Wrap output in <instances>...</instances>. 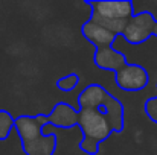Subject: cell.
Segmentation results:
<instances>
[{
	"label": "cell",
	"instance_id": "cell-13",
	"mask_svg": "<svg viewBox=\"0 0 157 155\" xmlns=\"http://www.w3.org/2000/svg\"><path fill=\"white\" fill-rule=\"evenodd\" d=\"M154 37H157V23H156V28H154Z\"/></svg>",
	"mask_w": 157,
	"mask_h": 155
},
{
	"label": "cell",
	"instance_id": "cell-6",
	"mask_svg": "<svg viewBox=\"0 0 157 155\" xmlns=\"http://www.w3.org/2000/svg\"><path fill=\"white\" fill-rule=\"evenodd\" d=\"M114 82L124 91H128V93L142 91L144 88H147L150 82V75L144 65L128 62L124 68L114 73Z\"/></svg>",
	"mask_w": 157,
	"mask_h": 155
},
{
	"label": "cell",
	"instance_id": "cell-12",
	"mask_svg": "<svg viewBox=\"0 0 157 155\" xmlns=\"http://www.w3.org/2000/svg\"><path fill=\"white\" fill-rule=\"evenodd\" d=\"M156 88H157V82H156ZM144 111L148 116L150 120H153L154 123H157V96L147 99L144 103Z\"/></svg>",
	"mask_w": 157,
	"mask_h": 155
},
{
	"label": "cell",
	"instance_id": "cell-11",
	"mask_svg": "<svg viewBox=\"0 0 157 155\" xmlns=\"http://www.w3.org/2000/svg\"><path fill=\"white\" fill-rule=\"evenodd\" d=\"M79 84V75L78 73H70V75H66L63 78H59L56 81V88L64 91V93H69L72 90H75Z\"/></svg>",
	"mask_w": 157,
	"mask_h": 155
},
{
	"label": "cell",
	"instance_id": "cell-4",
	"mask_svg": "<svg viewBox=\"0 0 157 155\" xmlns=\"http://www.w3.org/2000/svg\"><path fill=\"white\" fill-rule=\"evenodd\" d=\"M78 128L82 134L79 149L87 155L98 154L99 145L108 140L113 134L107 116L99 109H79Z\"/></svg>",
	"mask_w": 157,
	"mask_h": 155
},
{
	"label": "cell",
	"instance_id": "cell-2",
	"mask_svg": "<svg viewBox=\"0 0 157 155\" xmlns=\"http://www.w3.org/2000/svg\"><path fill=\"white\" fill-rule=\"evenodd\" d=\"M78 106L79 109L102 111L108 119L113 134H119L124 131V105L116 96L108 93L102 85L90 84L86 88H82L78 94Z\"/></svg>",
	"mask_w": 157,
	"mask_h": 155
},
{
	"label": "cell",
	"instance_id": "cell-7",
	"mask_svg": "<svg viewBox=\"0 0 157 155\" xmlns=\"http://www.w3.org/2000/svg\"><path fill=\"white\" fill-rule=\"evenodd\" d=\"M78 114H79V109H75L70 103L56 102L53 105L51 114H37V116L43 122L44 128L52 125L59 129H70V128L78 126Z\"/></svg>",
	"mask_w": 157,
	"mask_h": 155
},
{
	"label": "cell",
	"instance_id": "cell-1",
	"mask_svg": "<svg viewBox=\"0 0 157 155\" xmlns=\"http://www.w3.org/2000/svg\"><path fill=\"white\" fill-rule=\"evenodd\" d=\"M14 128L21 142V151L26 155H53L58 146L55 134H44V125L38 116L21 114L15 117Z\"/></svg>",
	"mask_w": 157,
	"mask_h": 155
},
{
	"label": "cell",
	"instance_id": "cell-9",
	"mask_svg": "<svg viewBox=\"0 0 157 155\" xmlns=\"http://www.w3.org/2000/svg\"><path fill=\"white\" fill-rule=\"evenodd\" d=\"M81 34H82V37H84L89 43H92L96 49H102V47L113 46V43H114L116 38H117L116 34L110 32L108 29H105V28L96 24V23H93V21H90V20H87V21L82 23V26H81Z\"/></svg>",
	"mask_w": 157,
	"mask_h": 155
},
{
	"label": "cell",
	"instance_id": "cell-10",
	"mask_svg": "<svg viewBox=\"0 0 157 155\" xmlns=\"http://www.w3.org/2000/svg\"><path fill=\"white\" fill-rule=\"evenodd\" d=\"M14 117L9 111L0 109V142H5L14 129Z\"/></svg>",
	"mask_w": 157,
	"mask_h": 155
},
{
	"label": "cell",
	"instance_id": "cell-8",
	"mask_svg": "<svg viewBox=\"0 0 157 155\" xmlns=\"http://www.w3.org/2000/svg\"><path fill=\"white\" fill-rule=\"evenodd\" d=\"M93 62L101 70L117 73L121 68H124L128 64V59H127L125 53L113 49V46H108V47H102V49H96L95 50Z\"/></svg>",
	"mask_w": 157,
	"mask_h": 155
},
{
	"label": "cell",
	"instance_id": "cell-5",
	"mask_svg": "<svg viewBox=\"0 0 157 155\" xmlns=\"http://www.w3.org/2000/svg\"><path fill=\"white\" fill-rule=\"evenodd\" d=\"M156 23L157 18L150 11L137 12L131 17V20L128 21V24L121 37H124V40L133 46L144 44L154 35Z\"/></svg>",
	"mask_w": 157,
	"mask_h": 155
},
{
	"label": "cell",
	"instance_id": "cell-3",
	"mask_svg": "<svg viewBox=\"0 0 157 155\" xmlns=\"http://www.w3.org/2000/svg\"><path fill=\"white\" fill-rule=\"evenodd\" d=\"M90 6V21L108 29L117 37L124 34L128 21L136 14L131 0H98L84 2Z\"/></svg>",
	"mask_w": 157,
	"mask_h": 155
}]
</instances>
